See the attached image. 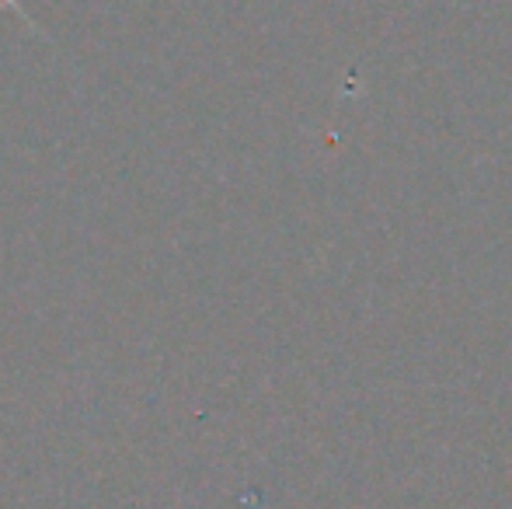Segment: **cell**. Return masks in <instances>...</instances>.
<instances>
[{
  "label": "cell",
  "mask_w": 512,
  "mask_h": 509,
  "mask_svg": "<svg viewBox=\"0 0 512 509\" xmlns=\"http://www.w3.org/2000/svg\"><path fill=\"white\" fill-rule=\"evenodd\" d=\"M0 4H4V0H0Z\"/></svg>",
  "instance_id": "6da1fadb"
}]
</instances>
